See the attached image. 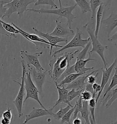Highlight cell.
<instances>
[{
  "label": "cell",
  "mask_w": 117,
  "mask_h": 124,
  "mask_svg": "<svg viewBox=\"0 0 117 124\" xmlns=\"http://www.w3.org/2000/svg\"><path fill=\"white\" fill-rule=\"evenodd\" d=\"M80 51L77 50L74 52H61L55 55L54 58L51 60L49 63L50 70L48 72L51 78L56 81L65 71L67 67L70 65L71 61L75 58V56Z\"/></svg>",
  "instance_id": "cell-1"
},
{
  "label": "cell",
  "mask_w": 117,
  "mask_h": 124,
  "mask_svg": "<svg viewBox=\"0 0 117 124\" xmlns=\"http://www.w3.org/2000/svg\"><path fill=\"white\" fill-rule=\"evenodd\" d=\"M77 4L74 5L67 7H64L61 6L59 8L55 9H47L44 8H40V9L37 10L34 8L27 9L26 11H31L35 13H38L39 14H50L54 15H58V18L61 17H65L67 19V23L68 24L69 27L71 28V24L73 20L77 18L76 16L74 15L72 13L73 10L77 8Z\"/></svg>",
  "instance_id": "cell-2"
},
{
  "label": "cell",
  "mask_w": 117,
  "mask_h": 124,
  "mask_svg": "<svg viewBox=\"0 0 117 124\" xmlns=\"http://www.w3.org/2000/svg\"><path fill=\"white\" fill-rule=\"evenodd\" d=\"M94 24L92 22L88 23L83 27L86 30L90 38L92 45V49L89 52L91 54L94 52H96L100 56L103 63L104 68H107V62L104 56V51L108 49V46H103L99 41L98 37L95 35V28L94 27Z\"/></svg>",
  "instance_id": "cell-3"
},
{
  "label": "cell",
  "mask_w": 117,
  "mask_h": 124,
  "mask_svg": "<svg viewBox=\"0 0 117 124\" xmlns=\"http://www.w3.org/2000/svg\"><path fill=\"white\" fill-rule=\"evenodd\" d=\"M34 2H35V0H12L4 5V7L6 8V11L1 18H10L15 12L17 13L18 16L21 17L24 12L26 11L27 7L29 4Z\"/></svg>",
  "instance_id": "cell-4"
},
{
  "label": "cell",
  "mask_w": 117,
  "mask_h": 124,
  "mask_svg": "<svg viewBox=\"0 0 117 124\" xmlns=\"http://www.w3.org/2000/svg\"><path fill=\"white\" fill-rule=\"evenodd\" d=\"M24 87L26 93V96L25 98L23 101V105L29 99H32L36 101L42 108L45 109V107L40 101L39 97V91L32 80L29 70H27L26 72L24 79Z\"/></svg>",
  "instance_id": "cell-5"
},
{
  "label": "cell",
  "mask_w": 117,
  "mask_h": 124,
  "mask_svg": "<svg viewBox=\"0 0 117 124\" xmlns=\"http://www.w3.org/2000/svg\"><path fill=\"white\" fill-rule=\"evenodd\" d=\"M22 77H21L22 82L21 83L18 82L17 81L13 80L14 82L17 83L20 85V89L18 91V94L16 98L13 101L16 108L18 113V117L21 118L23 116L22 113V107L23 106L24 96L25 95V87H24V79L25 77V74L27 70L26 66V64L23 61H22Z\"/></svg>",
  "instance_id": "cell-6"
},
{
  "label": "cell",
  "mask_w": 117,
  "mask_h": 124,
  "mask_svg": "<svg viewBox=\"0 0 117 124\" xmlns=\"http://www.w3.org/2000/svg\"><path fill=\"white\" fill-rule=\"evenodd\" d=\"M20 54L22 61L26 63L28 67L33 66L39 71H44V70L39 61V57L43 54V51L31 53L25 51H21Z\"/></svg>",
  "instance_id": "cell-7"
},
{
  "label": "cell",
  "mask_w": 117,
  "mask_h": 124,
  "mask_svg": "<svg viewBox=\"0 0 117 124\" xmlns=\"http://www.w3.org/2000/svg\"><path fill=\"white\" fill-rule=\"evenodd\" d=\"M83 35L82 32L80 31V29L78 28H77V31L75 36L74 37L72 40L68 42L65 46L61 48L58 51H55L53 55L51 56L53 57L58 53L64 51L66 49L71 48L80 47L83 48L88 44V42L90 40V37L87 39H82L81 38V36Z\"/></svg>",
  "instance_id": "cell-8"
},
{
  "label": "cell",
  "mask_w": 117,
  "mask_h": 124,
  "mask_svg": "<svg viewBox=\"0 0 117 124\" xmlns=\"http://www.w3.org/2000/svg\"><path fill=\"white\" fill-rule=\"evenodd\" d=\"M55 23L56 26L55 29L51 33H49L51 36L68 38V37L75 34L74 31L69 27L67 22L63 23L59 21L57 18L55 20Z\"/></svg>",
  "instance_id": "cell-9"
},
{
  "label": "cell",
  "mask_w": 117,
  "mask_h": 124,
  "mask_svg": "<svg viewBox=\"0 0 117 124\" xmlns=\"http://www.w3.org/2000/svg\"><path fill=\"white\" fill-rule=\"evenodd\" d=\"M28 70L30 72L31 78L38 88L39 93L41 95H43V88L48 73L47 70L44 71H39L34 67H32L31 66L28 67Z\"/></svg>",
  "instance_id": "cell-10"
},
{
  "label": "cell",
  "mask_w": 117,
  "mask_h": 124,
  "mask_svg": "<svg viewBox=\"0 0 117 124\" xmlns=\"http://www.w3.org/2000/svg\"><path fill=\"white\" fill-rule=\"evenodd\" d=\"M32 29L34 31V33L39 36V37H42L45 38L48 41L50 44V50L49 52V55H51L52 49L54 47H63V46L57 45L59 42H66L67 43L68 39V38H61L59 37H55L51 36L49 33H44L40 31L34 27H32Z\"/></svg>",
  "instance_id": "cell-11"
},
{
  "label": "cell",
  "mask_w": 117,
  "mask_h": 124,
  "mask_svg": "<svg viewBox=\"0 0 117 124\" xmlns=\"http://www.w3.org/2000/svg\"><path fill=\"white\" fill-rule=\"evenodd\" d=\"M117 63V57L114 60L112 64L108 68H102L101 69H100V70H101L102 71V77L101 84V90L99 92L98 94L97 95L96 97V101L97 103L99 99L101 96V95L102 94L104 88L105 87L106 85L107 84L108 80H109L111 74L112 73L113 69L116 66Z\"/></svg>",
  "instance_id": "cell-12"
},
{
  "label": "cell",
  "mask_w": 117,
  "mask_h": 124,
  "mask_svg": "<svg viewBox=\"0 0 117 124\" xmlns=\"http://www.w3.org/2000/svg\"><path fill=\"white\" fill-rule=\"evenodd\" d=\"M53 109L52 108L47 109H39L36 108H33L32 110L29 114L25 116V119L23 124H27L29 121L33 119L39 118L41 117L45 116H53Z\"/></svg>",
  "instance_id": "cell-13"
},
{
  "label": "cell",
  "mask_w": 117,
  "mask_h": 124,
  "mask_svg": "<svg viewBox=\"0 0 117 124\" xmlns=\"http://www.w3.org/2000/svg\"><path fill=\"white\" fill-rule=\"evenodd\" d=\"M100 69L97 70H94L93 71L88 74L85 76H82V75L77 77L75 80H74L72 82L69 84H66L64 85L66 88L68 90L72 89H75L76 90H85V86H86V83H85V80L88 78V76L90 75L94 74L98 72Z\"/></svg>",
  "instance_id": "cell-14"
},
{
  "label": "cell",
  "mask_w": 117,
  "mask_h": 124,
  "mask_svg": "<svg viewBox=\"0 0 117 124\" xmlns=\"http://www.w3.org/2000/svg\"><path fill=\"white\" fill-rule=\"evenodd\" d=\"M103 26L105 28L107 37L109 38L111 33L117 26V14L111 12L109 17L102 20L101 26Z\"/></svg>",
  "instance_id": "cell-15"
},
{
  "label": "cell",
  "mask_w": 117,
  "mask_h": 124,
  "mask_svg": "<svg viewBox=\"0 0 117 124\" xmlns=\"http://www.w3.org/2000/svg\"><path fill=\"white\" fill-rule=\"evenodd\" d=\"M89 54V57L86 59H80L76 60V62L75 64V69L76 72L80 73V72H86L87 71L91 70L94 69V67H90L88 68L86 67V65L88 62L90 61H96L95 59L91 58V53L88 52Z\"/></svg>",
  "instance_id": "cell-16"
},
{
  "label": "cell",
  "mask_w": 117,
  "mask_h": 124,
  "mask_svg": "<svg viewBox=\"0 0 117 124\" xmlns=\"http://www.w3.org/2000/svg\"><path fill=\"white\" fill-rule=\"evenodd\" d=\"M105 6L104 3H102L99 7L97 13H96V22L95 25V36L98 37L99 31L101 27V23L103 18V15L104 13Z\"/></svg>",
  "instance_id": "cell-17"
},
{
  "label": "cell",
  "mask_w": 117,
  "mask_h": 124,
  "mask_svg": "<svg viewBox=\"0 0 117 124\" xmlns=\"http://www.w3.org/2000/svg\"><path fill=\"white\" fill-rule=\"evenodd\" d=\"M55 86L56 87V89H57L58 91V100L56 101L54 106L52 107L53 109L59 104H66V98L67 94L69 92V90L66 88L65 86L64 85L61 86V88L58 86L57 83L56 82H55Z\"/></svg>",
  "instance_id": "cell-18"
},
{
  "label": "cell",
  "mask_w": 117,
  "mask_h": 124,
  "mask_svg": "<svg viewBox=\"0 0 117 124\" xmlns=\"http://www.w3.org/2000/svg\"><path fill=\"white\" fill-rule=\"evenodd\" d=\"M86 73V72H80V73L76 72V73L70 74L68 76H66L65 78H64V79H63L62 80H61L60 81L58 82V83L57 82V83L58 86L61 87L64 85L70 83L74 80H75L77 77H80L81 75H84Z\"/></svg>",
  "instance_id": "cell-19"
},
{
  "label": "cell",
  "mask_w": 117,
  "mask_h": 124,
  "mask_svg": "<svg viewBox=\"0 0 117 124\" xmlns=\"http://www.w3.org/2000/svg\"><path fill=\"white\" fill-rule=\"evenodd\" d=\"M81 117L85 120V124H90L89 120L90 111L88 108V101L82 100V109L80 111Z\"/></svg>",
  "instance_id": "cell-20"
},
{
  "label": "cell",
  "mask_w": 117,
  "mask_h": 124,
  "mask_svg": "<svg viewBox=\"0 0 117 124\" xmlns=\"http://www.w3.org/2000/svg\"><path fill=\"white\" fill-rule=\"evenodd\" d=\"M83 91V90H76L75 89H72L68 92L67 98H66V104L68 105L73 107L70 101H72L73 99L76 97H79L80 96V94L82 91Z\"/></svg>",
  "instance_id": "cell-21"
},
{
  "label": "cell",
  "mask_w": 117,
  "mask_h": 124,
  "mask_svg": "<svg viewBox=\"0 0 117 124\" xmlns=\"http://www.w3.org/2000/svg\"><path fill=\"white\" fill-rule=\"evenodd\" d=\"M103 0H90L89 4L91 11V20H94L99 6L103 3Z\"/></svg>",
  "instance_id": "cell-22"
},
{
  "label": "cell",
  "mask_w": 117,
  "mask_h": 124,
  "mask_svg": "<svg viewBox=\"0 0 117 124\" xmlns=\"http://www.w3.org/2000/svg\"><path fill=\"white\" fill-rule=\"evenodd\" d=\"M77 5L79 6L82 14L88 12H91L90 5L87 0H75Z\"/></svg>",
  "instance_id": "cell-23"
},
{
  "label": "cell",
  "mask_w": 117,
  "mask_h": 124,
  "mask_svg": "<svg viewBox=\"0 0 117 124\" xmlns=\"http://www.w3.org/2000/svg\"><path fill=\"white\" fill-rule=\"evenodd\" d=\"M72 107H73L68 105L65 108L60 107V109H59L58 112L53 114V115L52 116L56 120H60V119H61L63 116L66 114V113L67 111H68Z\"/></svg>",
  "instance_id": "cell-24"
},
{
  "label": "cell",
  "mask_w": 117,
  "mask_h": 124,
  "mask_svg": "<svg viewBox=\"0 0 117 124\" xmlns=\"http://www.w3.org/2000/svg\"><path fill=\"white\" fill-rule=\"evenodd\" d=\"M75 109L74 110L71 119L73 120L77 117H78V114L79 112H80V111L82 109V99L80 96L78 97V100L76 102L75 105L74 106Z\"/></svg>",
  "instance_id": "cell-25"
},
{
  "label": "cell",
  "mask_w": 117,
  "mask_h": 124,
  "mask_svg": "<svg viewBox=\"0 0 117 124\" xmlns=\"http://www.w3.org/2000/svg\"><path fill=\"white\" fill-rule=\"evenodd\" d=\"M1 24L4 29L9 33L18 34H20V31L17 29L14 26L11 24H8L6 22H4L1 20Z\"/></svg>",
  "instance_id": "cell-26"
},
{
  "label": "cell",
  "mask_w": 117,
  "mask_h": 124,
  "mask_svg": "<svg viewBox=\"0 0 117 124\" xmlns=\"http://www.w3.org/2000/svg\"><path fill=\"white\" fill-rule=\"evenodd\" d=\"M74 109H75V107L74 106L73 107H72L68 111H67L66 113V114L61 118V120L60 122L61 124H64V123L71 124L70 120L72 116Z\"/></svg>",
  "instance_id": "cell-27"
},
{
  "label": "cell",
  "mask_w": 117,
  "mask_h": 124,
  "mask_svg": "<svg viewBox=\"0 0 117 124\" xmlns=\"http://www.w3.org/2000/svg\"><path fill=\"white\" fill-rule=\"evenodd\" d=\"M91 45V41L90 40L88 42V44H87V45L85 46V47L83 48V49L82 50H81V51H79L77 53L78 55L76 58V60H80V59H85L86 57V56H87L88 51Z\"/></svg>",
  "instance_id": "cell-28"
},
{
  "label": "cell",
  "mask_w": 117,
  "mask_h": 124,
  "mask_svg": "<svg viewBox=\"0 0 117 124\" xmlns=\"http://www.w3.org/2000/svg\"><path fill=\"white\" fill-rule=\"evenodd\" d=\"M115 70V72H114V74L113 75V77L112 78L111 82L110 84L108 86V87L106 90L105 93H104V95H105L106 93H107L108 91H110L111 90H112L114 86H115L116 85H117V66L116 67Z\"/></svg>",
  "instance_id": "cell-29"
},
{
  "label": "cell",
  "mask_w": 117,
  "mask_h": 124,
  "mask_svg": "<svg viewBox=\"0 0 117 124\" xmlns=\"http://www.w3.org/2000/svg\"><path fill=\"white\" fill-rule=\"evenodd\" d=\"M40 5H49L52 8H58L57 5H56L55 3L54 0H38L36 2H35V6H38Z\"/></svg>",
  "instance_id": "cell-30"
},
{
  "label": "cell",
  "mask_w": 117,
  "mask_h": 124,
  "mask_svg": "<svg viewBox=\"0 0 117 124\" xmlns=\"http://www.w3.org/2000/svg\"><path fill=\"white\" fill-rule=\"evenodd\" d=\"M113 95V90H111L105 95H103L102 98L100 101V103H102V106L106 105L107 103L109 101L110 99L112 97Z\"/></svg>",
  "instance_id": "cell-31"
},
{
  "label": "cell",
  "mask_w": 117,
  "mask_h": 124,
  "mask_svg": "<svg viewBox=\"0 0 117 124\" xmlns=\"http://www.w3.org/2000/svg\"><path fill=\"white\" fill-rule=\"evenodd\" d=\"M80 96L83 101H88L91 99L92 98L93 95L91 92L85 90L81 92Z\"/></svg>",
  "instance_id": "cell-32"
},
{
  "label": "cell",
  "mask_w": 117,
  "mask_h": 124,
  "mask_svg": "<svg viewBox=\"0 0 117 124\" xmlns=\"http://www.w3.org/2000/svg\"><path fill=\"white\" fill-rule=\"evenodd\" d=\"M12 0H0V17L2 18V16L6 11V8L4 7L6 4L10 2Z\"/></svg>",
  "instance_id": "cell-33"
},
{
  "label": "cell",
  "mask_w": 117,
  "mask_h": 124,
  "mask_svg": "<svg viewBox=\"0 0 117 124\" xmlns=\"http://www.w3.org/2000/svg\"><path fill=\"white\" fill-rule=\"evenodd\" d=\"M113 90V95L111 99L109 100V101L105 105L106 108H108L112 105L113 102L117 99V88L112 89Z\"/></svg>",
  "instance_id": "cell-34"
},
{
  "label": "cell",
  "mask_w": 117,
  "mask_h": 124,
  "mask_svg": "<svg viewBox=\"0 0 117 124\" xmlns=\"http://www.w3.org/2000/svg\"><path fill=\"white\" fill-rule=\"evenodd\" d=\"M0 35H3L7 37H15V38L17 37V36L16 34L9 33L4 29L1 24V20L0 17Z\"/></svg>",
  "instance_id": "cell-35"
},
{
  "label": "cell",
  "mask_w": 117,
  "mask_h": 124,
  "mask_svg": "<svg viewBox=\"0 0 117 124\" xmlns=\"http://www.w3.org/2000/svg\"><path fill=\"white\" fill-rule=\"evenodd\" d=\"M2 117L11 121L13 118L12 114L11 113V109L10 108H8L6 111L2 113Z\"/></svg>",
  "instance_id": "cell-36"
},
{
  "label": "cell",
  "mask_w": 117,
  "mask_h": 124,
  "mask_svg": "<svg viewBox=\"0 0 117 124\" xmlns=\"http://www.w3.org/2000/svg\"><path fill=\"white\" fill-rule=\"evenodd\" d=\"M98 75V73H97V74L96 75H93V74H92L90 75L87 78V82L88 84H92L96 83V81L97 80V77Z\"/></svg>",
  "instance_id": "cell-37"
},
{
  "label": "cell",
  "mask_w": 117,
  "mask_h": 124,
  "mask_svg": "<svg viewBox=\"0 0 117 124\" xmlns=\"http://www.w3.org/2000/svg\"><path fill=\"white\" fill-rule=\"evenodd\" d=\"M108 41L112 42L117 41V31L116 33L113 34V35L108 38Z\"/></svg>",
  "instance_id": "cell-38"
},
{
  "label": "cell",
  "mask_w": 117,
  "mask_h": 124,
  "mask_svg": "<svg viewBox=\"0 0 117 124\" xmlns=\"http://www.w3.org/2000/svg\"><path fill=\"white\" fill-rule=\"evenodd\" d=\"M11 122V120H9L6 118L1 117L0 119V124H10Z\"/></svg>",
  "instance_id": "cell-39"
},
{
  "label": "cell",
  "mask_w": 117,
  "mask_h": 124,
  "mask_svg": "<svg viewBox=\"0 0 117 124\" xmlns=\"http://www.w3.org/2000/svg\"><path fill=\"white\" fill-rule=\"evenodd\" d=\"M82 123V121L80 119L77 117L74 120H73V124H81Z\"/></svg>",
  "instance_id": "cell-40"
},
{
  "label": "cell",
  "mask_w": 117,
  "mask_h": 124,
  "mask_svg": "<svg viewBox=\"0 0 117 124\" xmlns=\"http://www.w3.org/2000/svg\"><path fill=\"white\" fill-rule=\"evenodd\" d=\"M113 0H107V2H106V5H105V7H107L109 9L111 6L112 4V2H113Z\"/></svg>",
  "instance_id": "cell-41"
},
{
  "label": "cell",
  "mask_w": 117,
  "mask_h": 124,
  "mask_svg": "<svg viewBox=\"0 0 117 124\" xmlns=\"http://www.w3.org/2000/svg\"><path fill=\"white\" fill-rule=\"evenodd\" d=\"M101 84H98L95 90V92L97 93H97H98L99 92L101 91Z\"/></svg>",
  "instance_id": "cell-42"
},
{
  "label": "cell",
  "mask_w": 117,
  "mask_h": 124,
  "mask_svg": "<svg viewBox=\"0 0 117 124\" xmlns=\"http://www.w3.org/2000/svg\"><path fill=\"white\" fill-rule=\"evenodd\" d=\"M58 2H59V7H61V6H62L61 0H58Z\"/></svg>",
  "instance_id": "cell-43"
},
{
  "label": "cell",
  "mask_w": 117,
  "mask_h": 124,
  "mask_svg": "<svg viewBox=\"0 0 117 124\" xmlns=\"http://www.w3.org/2000/svg\"><path fill=\"white\" fill-rule=\"evenodd\" d=\"M115 46H116V48H117V43H115Z\"/></svg>",
  "instance_id": "cell-44"
}]
</instances>
